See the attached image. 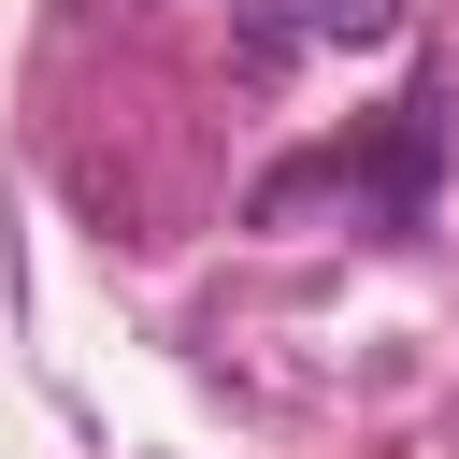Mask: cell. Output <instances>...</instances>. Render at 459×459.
I'll return each mask as SVG.
<instances>
[{"instance_id":"obj_1","label":"cell","mask_w":459,"mask_h":459,"mask_svg":"<svg viewBox=\"0 0 459 459\" xmlns=\"http://www.w3.org/2000/svg\"><path fill=\"white\" fill-rule=\"evenodd\" d=\"M416 186H430V100H402L359 158H344V143H330V158H287V172L258 186V230H301L316 201H344V215H387V230H402V215H416Z\"/></svg>"},{"instance_id":"obj_2","label":"cell","mask_w":459,"mask_h":459,"mask_svg":"<svg viewBox=\"0 0 459 459\" xmlns=\"http://www.w3.org/2000/svg\"><path fill=\"white\" fill-rule=\"evenodd\" d=\"M244 43H387L402 0H215Z\"/></svg>"}]
</instances>
